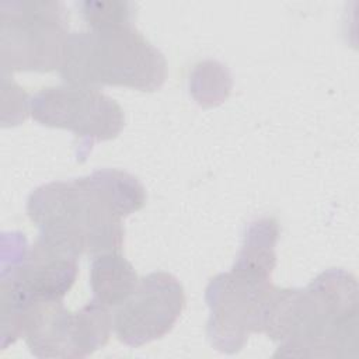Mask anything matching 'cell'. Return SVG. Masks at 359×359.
Listing matches in <instances>:
<instances>
[{
    "mask_svg": "<svg viewBox=\"0 0 359 359\" xmlns=\"http://www.w3.org/2000/svg\"><path fill=\"white\" fill-rule=\"evenodd\" d=\"M185 307L180 280L157 271L139 279L130 296L114 313V331L129 346H142L171 331Z\"/></svg>",
    "mask_w": 359,
    "mask_h": 359,
    "instance_id": "ba28073f",
    "label": "cell"
},
{
    "mask_svg": "<svg viewBox=\"0 0 359 359\" xmlns=\"http://www.w3.org/2000/svg\"><path fill=\"white\" fill-rule=\"evenodd\" d=\"M59 72L66 84L151 93L164 84L167 62L133 25H121L70 34Z\"/></svg>",
    "mask_w": 359,
    "mask_h": 359,
    "instance_id": "3957f363",
    "label": "cell"
},
{
    "mask_svg": "<svg viewBox=\"0 0 359 359\" xmlns=\"http://www.w3.org/2000/svg\"><path fill=\"white\" fill-rule=\"evenodd\" d=\"M261 332L279 346L273 356L346 358L358 355V283L328 269L306 289L272 287Z\"/></svg>",
    "mask_w": 359,
    "mask_h": 359,
    "instance_id": "7a4b0ae2",
    "label": "cell"
},
{
    "mask_svg": "<svg viewBox=\"0 0 359 359\" xmlns=\"http://www.w3.org/2000/svg\"><path fill=\"white\" fill-rule=\"evenodd\" d=\"M272 287L271 279L234 268L215 276L206 287L210 344L222 352L233 353L244 346L251 332H261L262 309Z\"/></svg>",
    "mask_w": 359,
    "mask_h": 359,
    "instance_id": "8992f818",
    "label": "cell"
},
{
    "mask_svg": "<svg viewBox=\"0 0 359 359\" xmlns=\"http://www.w3.org/2000/svg\"><path fill=\"white\" fill-rule=\"evenodd\" d=\"M69 35L66 11L59 1L0 4V59L4 73L59 69Z\"/></svg>",
    "mask_w": 359,
    "mask_h": 359,
    "instance_id": "277c9868",
    "label": "cell"
},
{
    "mask_svg": "<svg viewBox=\"0 0 359 359\" xmlns=\"http://www.w3.org/2000/svg\"><path fill=\"white\" fill-rule=\"evenodd\" d=\"M112 330L114 314L94 299L76 313L62 299L36 300L27 310L22 337L36 358L76 359L104 346Z\"/></svg>",
    "mask_w": 359,
    "mask_h": 359,
    "instance_id": "5b68a950",
    "label": "cell"
},
{
    "mask_svg": "<svg viewBox=\"0 0 359 359\" xmlns=\"http://www.w3.org/2000/svg\"><path fill=\"white\" fill-rule=\"evenodd\" d=\"M279 236L278 222L262 217L251 222L244 234L241 250L233 268L254 276L271 279L276 265L275 245Z\"/></svg>",
    "mask_w": 359,
    "mask_h": 359,
    "instance_id": "8fae6325",
    "label": "cell"
},
{
    "mask_svg": "<svg viewBox=\"0 0 359 359\" xmlns=\"http://www.w3.org/2000/svg\"><path fill=\"white\" fill-rule=\"evenodd\" d=\"M77 7L90 29L133 25L136 6L130 1H80Z\"/></svg>",
    "mask_w": 359,
    "mask_h": 359,
    "instance_id": "7c38bea8",
    "label": "cell"
},
{
    "mask_svg": "<svg viewBox=\"0 0 359 359\" xmlns=\"http://www.w3.org/2000/svg\"><path fill=\"white\" fill-rule=\"evenodd\" d=\"M132 264L119 252H104L94 257L90 268L93 299L107 307H118L137 286Z\"/></svg>",
    "mask_w": 359,
    "mask_h": 359,
    "instance_id": "30bf717a",
    "label": "cell"
},
{
    "mask_svg": "<svg viewBox=\"0 0 359 359\" xmlns=\"http://www.w3.org/2000/svg\"><path fill=\"white\" fill-rule=\"evenodd\" d=\"M77 258L38 237L20 262L3 269L1 285L27 303L63 299L77 278Z\"/></svg>",
    "mask_w": 359,
    "mask_h": 359,
    "instance_id": "9c48e42d",
    "label": "cell"
},
{
    "mask_svg": "<svg viewBox=\"0 0 359 359\" xmlns=\"http://www.w3.org/2000/svg\"><path fill=\"white\" fill-rule=\"evenodd\" d=\"M29 114L43 126L72 130L88 142L111 140L125 126L121 105L98 88L86 86L42 88L31 97Z\"/></svg>",
    "mask_w": 359,
    "mask_h": 359,
    "instance_id": "52a82bcc",
    "label": "cell"
},
{
    "mask_svg": "<svg viewBox=\"0 0 359 359\" xmlns=\"http://www.w3.org/2000/svg\"><path fill=\"white\" fill-rule=\"evenodd\" d=\"M146 203L142 184L121 170H97L87 177L38 187L27 201V215L39 237L72 252H119L122 219Z\"/></svg>",
    "mask_w": 359,
    "mask_h": 359,
    "instance_id": "6da1fadb",
    "label": "cell"
}]
</instances>
